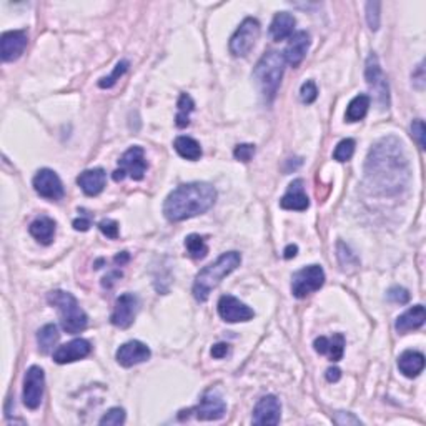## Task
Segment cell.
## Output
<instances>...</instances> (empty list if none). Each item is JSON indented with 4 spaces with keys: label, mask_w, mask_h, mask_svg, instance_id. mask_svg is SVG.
Segmentation results:
<instances>
[{
    "label": "cell",
    "mask_w": 426,
    "mask_h": 426,
    "mask_svg": "<svg viewBox=\"0 0 426 426\" xmlns=\"http://www.w3.org/2000/svg\"><path fill=\"white\" fill-rule=\"evenodd\" d=\"M410 180V163L400 138L383 137L371 147L365 162V182L375 195L402 193Z\"/></svg>",
    "instance_id": "6da1fadb"
},
{
    "label": "cell",
    "mask_w": 426,
    "mask_h": 426,
    "mask_svg": "<svg viewBox=\"0 0 426 426\" xmlns=\"http://www.w3.org/2000/svg\"><path fill=\"white\" fill-rule=\"evenodd\" d=\"M217 202V190L212 183L190 182L168 193L163 215L168 222H183L208 212Z\"/></svg>",
    "instance_id": "7a4b0ae2"
},
{
    "label": "cell",
    "mask_w": 426,
    "mask_h": 426,
    "mask_svg": "<svg viewBox=\"0 0 426 426\" xmlns=\"http://www.w3.org/2000/svg\"><path fill=\"white\" fill-rule=\"evenodd\" d=\"M242 263V255L238 252H227L217 259L213 263L206 265L197 273L195 281H193V297L197 302L204 303L208 300L210 293L222 284L223 278L229 277L231 272H235Z\"/></svg>",
    "instance_id": "3957f363"
},
{
    "label": "cell",
    "mask_w": 426,
    "mask_h": 426,
    "mask_svg": "<svg viewBox=\"0 0 426 426\" xmlns=\"http://www.w3.org/2000/svg\"><path fill=\"white\" fill-rule=\"evenodd\" d=\"M285 63L284 54L270 50L253 69V80H255L256 87L267 104H272L275 100L285 74Z\"/></svg>",
    "instance_id": "277c9868"
},
{
    "label": "cell",
    "mask_w": 426,
    "mask_h": 426,
    "mask_svg": "<svg viewBox=\"0 0 426 426\" xmlns=\"http://www.w3.org/2000/svg\"><path fill=\"white\" fill-rule=\"evenodd\" d=\"M47 302L57 308L63 331L69 333V335H77V333L85 330L88 316L82 310V306L79 305L77 298L74 295L63 292V290H54L47 295Z\"/></svg>",
    "instance_id": "5b68a950"
},
{
    "label": "cell",
    "mask_w": 426,
    "mask_h": 426,
    "mask_svg": "<svg viewBox=\"0 0 426 426\" xmlns=\"http://www.w3.org/2000/svg\"><path fill=\"white\" fill-rule=\"evenodd\" d=\"M147 168H149V162L145 158V150L138 145L130 147L120 157L119 168L113 172L112 179L115 182H122L129 175L135 182H140L143 177H145Z\"/></svg>",
    "instance_id": "8992f818"
},
{
    "label": "cell",
    "mask_w": 426,
    "mask_h": 426,
    "mask_svg": "<svg viewBox=\"0 0 426 426\" xmlns=\"http://www.w3.org/2000/svg\"><path fill=\"white\" fill-rule=\"evenodd\" d=\"M365 79L368 87L375 92L379 108L388 110V107H390V87H388V80L383 74L382 65H379V58L375 52H371L366 58Z\"/></svg>",
    "instance_id": "52a82bcc"
},
{
    "label": "cell",
    "mask_w": 426,
    "mask_h": 426,
    "mask_svg": "<svg viewBox=\"0 0 426 426\" xmlns=\"http://www.w3.org/2000/svg\"><path fill=\"white\" fill-rule=\"evenodd\" d=\"M260 22L253 17H247L230 39V52L234 57H247L255 47L260 37Z\"/></svg>",
    "instance_id": "ba28073f"
},
{
    "label": "cell",
    "mask_w": 426,
    "mask_h": 426,
    "mask_svg": "<svg viewBox=\"0 0 426 426\" xmlns=\"http://www.w3.org/2000/svg\"><path fill=\"white\" fill-rule=\"evenodd\" d=\"M325 285V272L320 265H308L298 270L292 278V293L297 298H306L308 295L318 292Z\"/></svg>",
    "instance_id": "9c48e42d"
},
{
    "label": "cell",
    "mask_w": 426,
    "mask_h": 426,
    "mask_svg": "<svg viewBox=\"0 0 426 426\" xmlns=\"http://www.w3.org/2000/svg\"><path fill=\"white\" fill-rule=\"evenodd\" d=\"M188 413H193L200 421H217L222 420L227 413V403L217 390H206L197 407L190 408Z\"/></svg>",
    "instance_id": "30bf717a"
},
{
    "label": "cell",
    "mask_w": 426,
    "mask_h": 426,
    "mask_svg": "<svg viewBox=\"0 0 426 426\" xmlns=\"http://www.w3.org/2000/svg\"><path fill=\"white\" fill-rule=\"evenodd\" d=\"M44 386H45V373L40 366L33 365L25 371L22 400L28 410H37V408L40 407L42 398H44Z\"/></svg>",
    "instance_id": "8fae6325"
},
{
    "label": "cell",
    "mask_w": 426,
    "mask_h": 426,
    "mask_svg": "<svg viewBox=\"0 0 426 426\" xmlns=\"http://www.w3.org/2000/svg\"><path fill=\"white\" fill-rule=\"evenodd\" d=\"M33 190L39 193L40 197L47 198V200H60L65 195L63 183L56 172L50 168H40L32 180Z\"/></svg>",
    "instance_id": "7c38bea8"
},
{
    "label": "cell",
    "mask_w": 426,
    "mask_h": 426,
    "mask_svg": "<svg viewBox=\"0 0 426 426\" xmlns=\"http://www.w3.org/2000/svg\"><path fill=\"white\" fill-rule=\"evenodd\" d=\"M218 315L227 323H240L250 322L255 316V311L238 298H235L234 295H223L218 300Z\"/></svg>",
    "instance_id": "4fadbf2b"
},
{
    "label": "cell",
    "mask_w": 426,
    "mask_h": 426,
    "mask_svg": "<svg viewBox=\"0 0 426 426\" xmlns=\"http://www.w3.org/2000/svg\"><path fill=\"white\" fill-rule=\"evenodd\" d=\"M137 311H138L137 295L124 293L117 298L115 306H113V313L110 316V322L113 327L125 330V328L132 327V323L135 322V316H137Z\"/></svg>",
    "instance_id": "5bb4252c"
},
{
    "label": "cell",
    "mask_w": 426,
    "mask_h": 426,
    "mask_svg": "<svg viewBox=\"0 0 426 426\" xmlns=\"http://www.w3.org/2000/svg\"><path fill=\"white\" fill-rule=\"evenodd\" d=\"M28 37L25 31H8L0 37V56L3 62H14L25 52Z\"/></svg>",
    "instance_id": "9a60e30c"
},
{
    "label": "cell",
    "mask_w": 426,
    "mask_h": 426,
    "mask_svg": "<svg viewBox=\"0 0 426 426\" xmlns=\"http://www.w3.org/2000/svg\"><path fill=\"white\" fill-rule=\"evenodd\" d=\"M151 357L150 348L145 343L138 340L126 341L122 347L117 350V361L124 368H132L135 365H140L143 361H147Z\"/></svg>",
    "instance_id": "2e32d148"
},
{
    "label": "cell",
    "mask_w": 426,
    "mask_h": 426,
    "mask_svg": "<svg viewBox=\"0 0 426 426\" xmlns=\"http://www.w3.org/2000/svg\"><path fill=\"white\" fill-rule=\"evenodd\" d=\"M281 420V404L275 395H267L256 403L253 410L255 425H278Z\"/></svg>",
    "instance_id": "e0dca14e"
},
{
    "label": "cell",
    "mask_w": 426,
    "mask_h": 426,
    "mask_svg": "<svg viewBox=\"0 0 426 426\" xmlns=\"http://www.w3.org/2000/svg\"><path fill=\"white\" fill-rule=\"evenodd\" d=\"M90 352H92L90 341L83 338H75L69 341V343L58 347L56 352H54V361L58 365L74 363V361L82 360V358L90 355Z\"/></svg>",
    "instance_id": "ac0fdd59"
},
{
    "label": "cell",
    "mask_w": 426,
    "mask_h": 426,
    "mask_svg": "<svg viewBox=\"0 0 426 426\" xmlns=\"http://www.w3.org/2000/svg\"><path fill=\"white\" fill-rule=\"evenodd\" d=\"M280 206L284 210H293V212H305L310 206V198L305 192V182L302 179L293 180L288 185V190L280 198Z\"/></svg>",
    "instance_id": "d6986e66"
},
{
    "label": "cell",
    "mask_w": 426,
    "mask_h": 426,
    "mask_svg": "<svg viewBox=\"0 0 426 426\" xmlns=\"http://www.w3.org/2000/svg\"><path fill=\"white\" fill-rule=\"evenodd\" d=\"M310 33L306 31H300L297 33H293L292 37H290L288 45H286L284 57L285 62L288 63V65H292L293 69H297L298 65L303 62V58L306 57L308 49H310Z\"/></svg>",
    "instance_id": "ffe728a7"
},
{
    "label": "cell",
    "mask_w": 426,
    "mask_h": 426,
    "mask_svg": "<svg viewBox=\"0 0 426 426\" xmlns=\"http://www.w3.org/2000/svg\"><path fill=\"white\" fill-rule=\"evenodd\" d=\"M107 174L104 168H90L77 177V185L87 197H97L104 192Z\"/></svg>",
    "instance_id": "44dd1931"
},
{
    "label": "cell",
    "mask_w": 426,
    "mask_h": 426,
    "mask_svg": "<svg viewBox=\"0 0 426 426\" xmlns=\"http://www.w3.org/2000/svg\"><path fill=\"white\" fill-rule=\"evenodd\" d=\"M313 348L320 355H328L330 361H340L345 353V336L341 333H335L331 338L327 336H318L313 341Z\"/></svg>",
    "instance_id": "7402d4cb"
},
{
    "label": "cell",
    "mask_w": 426,
    "mask_h": 426,
    "mask_svg": "<svg viewBox=\"0 0 426 426\" xmlns=\"http://www.w3.org/2000/svg\"><path fill=\"white\" fill-rule=\"evenodd\" d=\"M426 320L425 313V306L423 305H415L411 306L410 310H407L404 313H402L396 318L395 322V330L400 333V335H404V333L418 330L420 327H423Z\"/></svg>",
    "instance_id": "603a6c76"
},
{
    "label": "cell",
    "mask_w": 426,
    "mask_h": 426,
    "mask_svg": "<svg viewBox=\"0 0 426 426\" xmlns=\"http://www.w3.org/2000/svg\"><path fill=\"white\" fill-rule=\"evenodd\" d=\"M295 25H297V19L290 12H278L270 25V33H272L273 40L281 42L290 39L293 35Z\"/></svg>",
    "instance_id": "cb8c5ba5"
},
{
    "label": "cell",
    "mask_w": 426,
    "mask_h": 426,
    "mask_svg": "<svg viewBox=\"0 0 426 426\" xmlns=\"http://www.w3.org/2000/svg\"><path fill=\"white\" fill-rule=\"evenodd\" d=\"M398 368L407 378H416L425 368V355L415 350H407L398 357Z\"/></svg>",
    "instance_id": "d4e9b609"
},
{
    "label": "cell",
    "mask_w": 426,
    "mask_h": 426,
    "mask_svg": "<svg viewBox=\"0 0 426 426\" xmlns=\"http://www.w3.org/2000/svg\"><path fill=\"white\" fill-rule=\"evenodd\" d=\"M28 231L39 243L50 245L56 237V222L50 217H39L31 223Z\"/></svg>",
    "instance_id": "484cf974"
},
{
    "label": "cell",
    "mask_w": 426,
    "mask_h": 426,
    "mask_svg": "<svg viewBox=\"0 0 426 426\" xmlns=\"http://www.w3.org/2000/svg\"><path fill=\"white\" fill-rule=\"evenodd\" d=\"M174 149L180 157L185 160H190V162H197L202 157V147L195 138L187 137V135H180V137L175 138L174 142Z\"/></svg>",
    "instance_id": "4316f807"
},
{
    "label": "cell",
    "mask_w": 426,
    "mask_h": 426,
    "mask_svg": "<svg viewBox=\"0 0 426 426\" xmlns=\"http://www.w3.org/2000/svg\"><path fill=\"white\" fill-rule=\"evenodd\" d=\"M60 340V333H58L57 325L49 323L45 327H42L39 331H37V343H39L40 353L47 355L54 350V347L58 343Z\"/></svg>",
    "instance_id": "83f0119b"
},
{
    "label": "cell",
    "mask_w": 426,
    "mask_h": 426,
    "mask_svg": "<svg viewBox=\"0 0 426 426\" xmlns=\"http://www.w3.org/2000/svg\"><path fill=\"white\" fill-rule=\"evenodd\" d=\"M371 99L366 94H360L357 95L355 99L352 100V102L348 104L347 107V113H345V119L350 124H353V122H360L365 119V115L368 113Z\"/></svg>",
    "instance_id": "f1b7e54d"
},
{
    "label": "cell",
    "mask_w": 426,
    "mask_h": 426,
    "mask_svg": "<svg viewBox=\"0 0 426 426\" xmlns=\"http://www.w3.org/2000/svg\"><path fill=\"white\" fill-rule=\"evenodd\" d=\"M195 110V102L188 94H180L177 102V117L175 124L179 129H185L190 124V115Z\"/></svg>",
    "instance_id": "f546056e"
},
{
    "label": "cell",
    "mask_w": 426,
    "mask_h": 426,
    "mask_svg": "<svg viewBox=\"0 0 426 426\" xmlns=\"http://www.w3.org/2000/svg\"><path fill=\"white\" fill-rule=\"evenodd\" d=\"M185 248H187V253L190 259L193 260H202L205 259L206 253H208V247H206L204 237L200 235L192 234L185 238Z\"/></svg>",
    "instance_id": "4dcf8cb0"
},
{
    "label": "cell",
    "mask_w": 426,
    "mask_h": 426,
    "mask_svg": "<svg viewBox=\"0 0 426 426\" xmlns=\"http://www.w3.org/2000/svg\"><path fill=\"white\" fill-rule=\"evenodd\" d=\"M355 140L353 138H345V140H341L338 145H336L335 151H333V158L336 160V162H348L350 158L353 157V154H355Z\"/></svg>",
    "instance_id": "1f68e13d"
},
{
    "label": "cell",
    "mask_w": 426,
    "mask_h": 426,
    "mask_svg": "<svg viewBox=\"0 0 426 426\" xmlns=\"http://www.w3.org/2000/svg\"><path fill=\"white\" fill-rule=\"evenodd\" d=\"M129 60H122L115 65V70L112 72V75H108V77H104L99 80V87L100 88H112L117 83V80H119L122 75L125 74L126 70H129Z\"/></svg>",
    "instance_id": "d6a6232c"
},
{
    "label": "cell",
    "mask_w": 426,
    "mask_h": 426,
    "mask_svg": "<svg viewBox=\"0 0 426 426\" xmlns=\"http://www.w3.org/2000/svg\"><path fill=\"white\" fill-rule=\"evenodd\" d=\"M379 8H382V3L379 2H366V22H368V27L373 32H377L379 28Z\"/></svg>",
    "instance_id": "836d02e7"
},
{
    "label": "cell",
    "mask_w": 426,
    "mask_h": 426,
    "mask_svg": "<svg viewBox=\"0 0 426 426\" xmlns=\"http://www.w3.org/2000/svg\"><path fill=\"white\" fill-rule=\"evenodd\" d=\"M100 425L119 426L125 423V410L124 408H110L99 421Z\"/></svg>",
    "instance_id": "e575fe53"
},
{
    "label": "cell",
    "mask_w": 426,
    "mask_h": 426,
    "mask_svg": "<svg viewBox=\"0 0 426 426\" xmlns=\"http://www.w3.org/2000/svg\"><path fill=\"white\" fill-rule=\"evenodd\" d=\"M300 99L303 104L310 105L313 104L316 99H318V88H316V83L313 80H306L300 88Z\"/></svg>",
    "instance_id": "d590c367"
},
{
    "label": "cell",
    "mask_w": 426,
    "mask_h": 426,
    "mask_svg": "<svg viewBox=\"0 0 426 426\" xmlns=\"http://www.w3.org/2000/svg\"><path fill=\"white\" fill-rule=\"evenodd\" d=\"M255 155V145L253 143H242V145H237L234 150V157L240 160V162L248 163Z\"/></svg>",
    "instance_id": "8d00e7d4"
},
{
    "label": "cell",
    "mask_w": 426,
    "mask_h": 426,
    "mask_svg": "<svg viewBox=\"0 0 426 426\" xmlns=\"http://www.w3.org/2000/svg\"><path fill=\"white\" fill-rule=\"evenodd\" d=\"M99 229L107 238H112V240L119 238V231H120L119 222L112 220V218H105V220L100 222Z\"/></svg>",
    "instance_id": "74e56055"
},
{
    "label": "cell",
    "mask_w": 426,
    "mask_h": 426,
    "mask_svg": "<svg viewBox=\"0 0 426 426\" xmlns=\"http://www.w3.org/2000/svg\"><path fill=\"white\" fill-rule=\"evenodd\" d=\"M386 297L390 302L400 303V305H404V303H408V300H410V293H408V290L403 288V286H391V288L388 290Z\"/></svg>",
    "instance_id": "f35d334b"
},
{
    "label": "cell",
    "mask_w": 426,
    "mask_h": 426,
    "mask_svg": "<svg viewBox=\"0 0 426 426\" xmlns=\"http://www.w3.org/2000/svg\"><path fill=\"white\" fill-rule=\"evenodd\" d=\"M411 135H413V137H415V140L418 142L420 149L425 150L426 149V142H425L426 129H425V122L423 120H421V119L413 120V124H411Z\"/></svg>",
    "instance_id": "ab89813d"
},
{
    "label": "cell",
    "mask_w": 426,
    "mask_h": 426,
    "mask_svg": "<svg viewBox=\"0 0 426 426\" xmlns=\"http://www.w3.org/2000/svg\"><path fill=\"white\" fill-rule=\"evenodd\" d=\"M333 420H335V423H338V425H361V420L357 418V416H353L352 413L340 411V413H336Z\"/></svg>",
    "instance_id": "60d3db41"
},
{
    "label": "cell",
    "mask_w": 426,
    "mask_h": 426,
    "mask_svg": "<svg viewBox=\"0 0 426 426\" xmlns=\"http://www.w3.org/2000/svg\"><path fill=\"white\" fill-rule=\"evenodd\" d=\"M411 79H413V85L418 88V90H423V87H425V67H423V62H421L420 65L416 67V70L413 72Z\"/></svg>",
    "instance_id": "b9f144b4"
},
{
    "label": "cell",
    "mask_w": 426,
    "mask_h": 426,
    "mask_svg": "<svg viewBox=\"0 0 426 426\" xmlns=\"http://www.w3.org/2000/svg\"><path fill=\"white\" fill-rule=\"evenodd\" d=\"M230 348L227 343H217L213 345L212 350H210V353H212L213 358H217V360H222V358H225L227 355H229Z\"/></svg>",
    "instance_id": "7bdbcfd3"
},
{
    "label": "cell",
    "mask_w": 426,
    "mask_h": 426,
    "mask_svg": "<svg viewBox=\"0 0 426 426\" xmlns=\"http://www.w3.org/2000/svg\"><path fill=\"white\" fill-rule=\"evenodd\" d=\"M90 227H92L90 217H82V218H77V220H74V229L77 231H87Z\"/></svg>",
    "instance_id": "ee69618b"
},
{
    "label": "cell",
    "mask_w": 426,
    "mask_h": 426,
    "mask_svg": "<svg viewBox=\"0 0 426 426\" xmlns=\"http://www.w3.org/2000/svg\"><path fill=\"white\" fill-rule=\"evenodd\" d=\"M120 277H122V272H112V273H108L107 277H104L102 286H105V288H112L113 284H115L117 280H120Z\"/></svg>",
    "instance_id": "f6af8a7d"
},
{
    "label": "cell",
    "mask_w": 426,
    "mask_h": 426,
    "mask_svg": "<svg viewBox=\"0 0 426 426\" xmlns=\"http://www.w3.org/2000/svg\"><path fill=\"white\" fill-rule=\"evenodd\" d=\"M340 378H341L340 368H335V366H333V368H328L327 370V379L330 383H336Z\"/></svg>",
    "instance_id": "bcb514c9"
},
{
    "label": "cell",
    "mask_w": 426,
    "mask_h": 426,
    "mask_svg": "<svg viewBox=\"0 0 426 426\" xmlns=\"http://www.w3.org/2000/svg\"><path fill=\"white\" fill-rule=\"evenodd\" d=\"M285 259L286 260H292V259H295V256H297V253H298V247L297 245H288V247L285 248Z\"/></svg>",
    "instance_id": "7dc6e473"
},
{
    "label": "cell",
    "mask_w": 426,
    "mask_h": 426,
    "mask_svg": "<svg viewBox=\"0 0 426 426\" xmlns=\"http://www.w3.org/2000/svg\"><path fill=\"white\" fill-rule=\"evenodd\" d=\"M129 260H130V253L129 252H122V253H119V255L115 256V259H113V261H115L117 265H120V267H122V265H125Z\"/></svg>",
    "instance_id": "c3c4849f"
}]
</instances>
